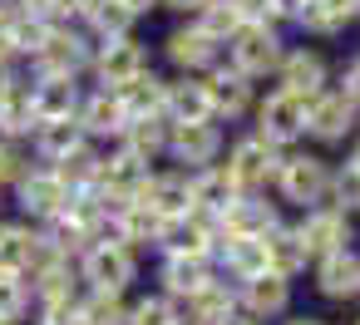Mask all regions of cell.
<instances>
[{
    "mask_svg": "<svg viewBox=\"0 0 360 325\" xmlns=\"http://www.w3.org/2000/svg\"><path fill=\"white\" fill-rule=\"evenodd\" d=\"M79 325H129V310L109 291H99L89 305H79Z\"/></svg>",
    "mask_w": 360,
    "mask_h": 325,
    "instance_id": "obj_33",
    "label": "cell"
},
{
    "mask_svg": "<svg viewBox=\"0 0 360 325\" xmlns=\"http://www.w3.org/2000/svg\"><path fill=\"white\" fill-rule=\"evenodd\" d=\"M276 178H281V192H286L291 202H301V207H306V202H321V192L330 187L326 163H321V158H311V153H306V158H301V153H296V158H286V163L276 168Z\"/></svg>",
    "mask_w": 360,
    "mask_h": 325,
    "instance_id": "obj_4",
    "label": "cell"
},
{
    "mask_svg": "<svg viewBox=\"0 0 360 325\" xmlns=\"http://www.w3.org/2000/svg\"><path fill=\"white\" fill-rule=\"evenodd\" d=\"M350 163H355V168H360V148H355V158H350Z\"/></svg>",
    "mask_w": 360,
    "mask_h": 325,
    "instance_id": "obj_46",
    "label": "cell"
},
{
    "mask_svg": "<svg viewBox=\"0 0 360 325\" xmlns=\"http://www.w3.org/2000/svg\"><path fill=\"white\" fill-rule=\"evenodd\" d=\"M129 325H173V310H168V300H139L134 310H129Z\"/></svg>",
    "mask_w": 360,
    "mask_h": 325,
    "instance_id": "obj_37",
    "label": "cell"
},
{
    "mask_svg": "<svg viewBox=\"0 0 360 325\" xmlns=\"http://www.w3.org/2000/svg\"><path fill=\"white\" fill-rule=\"evenodd\" d=\"M301 241H306V256H321V261L345 251V241H350L345 212H311L306 227H301Z\"/></svg>",
    "mask_w": 360,
    "mask_h": 325,
    "instance_id": "obj_7",
    "label": "cell"
},
{
    "mask_svg": "<svg viewBox=\"0 0 360 325\" xmlns=\"http://www.w3.org/2000/svg\"><path fill=\"white\" fill-rule=\"evenodd\" d=\"M296 266H306V241H301V232H271V237H266V271L291 276Z\"/></svg>",
    "mask_w": 360,
    "mask_h": 325,
    "instance_id": "obj_28",
    "label": "cell"
},
{
    "mask_svg": "<svg viewBox=\"0 0 360 325\" xmlns=\"http://www.w3.org/2000/svg\"><path fill=\"white\" fill-rule=\"evenodd\" d=\"M119 6H124V11H134V15H139V11H148V6H153V0H119Z\"/></svg>",
    "mask_w": 360,
    "mask_h": 325,
    "instance_id": "obj_41",
    "label": "cell"
},
{
    "mask_svg": "<svg viewBox=\"0 0 360 325\" xmlns=\"http://www.w3.org/2000/svg\"><path fill=\"white\" fill-rule=\"evenodd\" d=\"M311 119V99L296 94V89H276L266 104H262V138L266 143H291Z\"/></svg>",
    "mask_w": 360,
    "mask_h": 325,
    "instance_id": "obj_1",
    "label": "cell"
},
{
    "mask_svg": "<svg viewBox=\"0 0 360 325\" xmlns=\"http://www.w3.org/2000/svg\"><path fill=\"white\" fill-rule=\"evenodd\" d=\"M15 178H25V158L11 143H0V183H15Z\"/></svg>",
    "mask_w": 360,
    "mask_h": 325,
    "instance_id": "obj_38",
    "label": "cell"
},
{
    "mask_svg": "<svg viewBox=\"0 0 360 325\" xmlns=\"http://www.w3.org/2000/svg\"><path fill=\"white\" fill-rule=\"evenodd\" d=\"M168 6H183L188 11V6H207V0H168Z\"/></svg>",
    "mask_w": 360,
    "mask_h": 325,
    "instance_id": "obj_42",
    "label": "cell"
},
{
    "mask_svg": "<svg viewBox=\"0 0 360 325\" xmlns=\"http://www.w3.org/2000/svg\"><path fill=\"white\" fill-rule=\"evenodd\" d=\"M45 237H30L25 227H0V271H20V266H35Z\"/></svg>",
    "mask_w": 360,
    "mask_h": 325,
    "instance_id": "obj_24",
    "label": "cell"
},
{
    "mask_svg": "<svg viewBox=\"0 0 360 325\" xmlns=\"http://www.w3.org/2000/svg\"><path fill=\"white\" fill-rule=\"evenodd\" d=\"M321 79H326V65H321V55H311V50H296V55H286V60H281V84H286V89H296V94L316 99Z\"/></svg>",
    "mask_w": 360,
    "mask_h": 325,
    "instance_id": "obj_22",
    "label": "cell"
},
{
    "mask_svg": "<svg viewBox=\"0 0 360 325\" xmlns=\"http://www.w3.org/2000/svg\"><path fill=\"white\" fill-rule=\"evenodd\" d=\"M40 128V114H35V89L25 84H6V94H0V133H30Z\"/></svg>",
    "mask_w": 360,
    "mask_h": 325,
    "instance_id": "obj_14",
    "label": "cell"
},
{
    "mask_svg": "<svg viewBox=\"0 0 360 325\" xmlns=\"http://www.w3.org/2000/svg\"><path fill=\"white\" fill-rule=\"evenodd\" d=\"M212 114V99H207V84H168V119L173 124H202Z\"/></svg>",
    "mask_w": 360,
    "mask_h": 325,
    "instance_id": "obj_23",
    "label": "cell"
},
{
    "mask_svg": "<svg viewBox=\"0 0 360 325\" xmlns=\"http://www.w3.org/2000/svg\"><path fill=\"white\" fill-rule=\"evenodd\" d=\"M335 197H340L345 212H360V168H355V163L340 168V178H335Z\"/></svg>",
    "mask_w": 360,
    "mask_h": 325,
    "instance_id": "obj_36",
    "label": "cell"
},
{
    "mask_svg": "<svg viewBox=\"0 0 360 325\" xmlns=\"http://www.w3.org/2000/svg\"><path fill=\"white\" fill-rule=\"evenodd\" d=\"M25 207L40 212V217L65 212V207H70V187H65V178H60V173H30V178H25Z\"/></svg>",
    "mask_w": 360,
    "mask_h": 325,
    "instance_id": "obj_18",
    "label": "cell"
},
{
    "mask_svg": "<svg viewBox=\"0 0 360 325\" xmlns=\"http://www.w3.org/2000/svg\"><path fill=\"white\" fill-rule=\"evenodd\" d=\"M35 60H40V69H45V74H70V79H75V69L84 65V45H79L70 30L45 25V40H40Z\"/></svg>",
    "mask_w": 360,
    "mask_h": 325,
    "instance_id": "obj_10",
    "label": "cell"
},
{
    "mask_svg": "<svg viewBox=\"0 0 360 325\" xmlns=\"http://www.w3.org/2000/svg\"><path fill=\"white\" fill-rule=\"evenodd\" d=\"M84 276H89L99 291L119 296V291L134 281V251H129L124 241H94L89 256H84Z\"/></svg>",
    "mask_w": 360,
    "mask_h": 325,
    "instance_id": "obj_2",
    "label": "cell"
},
{
    "mask_svg": "<svg viewBox=\"0 0 360 325\" xmlns=\"http://www.w3.org/2000/svg\"><path fill=\"white\" fill-rule=\"evenodd\" d=\"M124 138H129V153H139V158H153L158 148H168L163 119H134V124L124 128Z\"/></svg>",
    "mask_w": 360,
    "mask_h": 325,
    "instance_id": "obj_32",
    "label": "cell"
},
{
    "mask_svg": "<svg viewBox=\"0 0 360 325\" xmlns=\"http://www.w3.org/2000/svg\"><path fill=\"white\" fill-rule=\"evenodd\" d=\"M168 55H173V65H183V69H202V65H212L217 40H212L202 25H193V30H173V35H168Z\"/></svg>",
    "mask_w": 360,
    "mask_h": 325,
    "instance_id": "obj_16",
    "label": "cell"
},
{
    "mask_svg": "<svg viewBox=\"0 0 360 325\" xmlns=\"http://www.w3.org/2000/svg\"><path fill=\"white\" fill-rule=\"evenodd\" d=\"M321 291H326L330 300H350V296L360 291V261H355L350 251L326 256V261H321Z\"/></svg>",
    "mask_w": 360,
    "mask_h": 325,
    "instance_id": "obj_20",
    "label": "cell"
},
{
    "mask_svg": "<svg viewBox=\"0 0 360 325\" xmlns=\"http://www.w3.org/2000/svg\"><path fill=\"white\" fill-rule=\"evenodd\" d=\"M222 227H227V237H271V232H276V217H271L266 202L237 197V202L222 212Z\"/></svg>",
    "mask_w": 360,
    "mask_h": 325,
    "instance_id": "obj_13",
    "label": "cell"
},
{
    "mask_svg": "<svg viewBox=\"0 0 360 325\" xmlns=\"http://www.w3.org/2000/svg\"><path fill=\"white\" fill-rule=\"evenodd\" d=\"M355 124V104L345 94H330V99H311V119L306 128L316 138H345V128Z\"/></svg>",
    "mask_w": 360,
    "mask_h": 325,
    "instance_id": "obj_15",
    "label": "cell"
},
{
    "mask_svg": "<svg viewBox=\"0 0 360 325\" xmlns=\"http://www.w3.org/2000/svg\"><path fill=\"white\" fill-rule=\"evenodd\" d=\"M227 173H232V183L247 192V187H262L271 173H276V158H271V143L266 138H242L237 148H232V158H227Z\"/></svg>",
    "mask_w": 360,
    "mask_h": 325,
    "instance_id": "obj_5",
    "label": "cell"
},
{
    "mask_svg": "<svg viewBox=\"0 0 360 325\" xmlns=\"http://www.w3.org/2000/svg\"><path fill=\"white\" fill-rule=\"evenodd\" d=\"M227 325H257V320H227Z\"/></svg>",
    "mask_w": 360,
    "mask_h": 325,
    "instance_id": "obj_44",
    "label": "cell"
},
{
    "mask_svg": "<svg viewBox=\"0 0 360 325\" xmlns=\"http://www.w3.org/2000/svg\"><path fill=\"white\" fill-rule=\"evenodd\" d=\"M163 281H168V291L193 296V291H202V286H207V271H202V261H198V256H168Z\"/></svg>",
    "mask_w": 360,
    "mask_h": 325,
    "instance_id": "obj_31",
    "label": "cell"
},
{
    "mask_svg": "<svg viewBox=\"0 0 360 325\" xmlns=\"http://www.w3.org/2000/svg\"><path fill=\"white\" fill-rule=\"evenodd\" d=\"M163 237H168L173 256H198V261H202L207 246H212V222H207V217H193V222H188V217H173Z\"/></svg>",
    "mask_w": 360,
    "mask_h": 325,
    "instance_id": "obj_19",
    "label": "cell"
},
{
    "mask_svg": "<svg viewBox=\"0 0 360 325\" xmlns=\"http://www.w3.org/2000/svg\"><path fill=\"white\" fill-rule=\"evenodd\" d=\"M355 15H360V0H306V6H301V25L306 30H321V35L350 25Z\"/></svg>",
    "mask_w": 360,
    "mask_h": 325,
    "instance_id": "obj_21",
    "label": "cell"
},
{
    "mask_svg": "<svg viewBox=\"0 0 360 325\" xmlns=\"http://www.w3.org/2000/svg\"><path fill=\"white\" fill-rule=\"evenodd\" d=\"M188 305H193V320L198 325H227L232 320V291L217 286V281H207L202 291H193Z\"/></svg>",
    "mask_w": 360,
    "mask_h": 325,
    "instance_id": "obj_26",
    "label": "cell"
},
{
    "mask_svg": "<svg viewBox=\"0 0 360 325\" xmlns=\"http://www.w3.org/2000/svg\"><path fill=\"white\" fill-rule=\"evenodd\" d=\"M20 11H25V15H55L60 0H20Z\"/></svg>",
    "mask_w": 360,
    "mask_h": 325,
    "instance_id": "obj_39",
    "label": "cell"
},
{
    "mask_svg": "<svg viewBox=\"0 0 360 325\" xmlns=\"http://www.w3.org/2000/svg\"><path fill=\"white\" fill-rule=\"evenodd\" d=\"M79 124H84L89 133H124L134 119H129V104H124V94H119V89H104V94H94V99L84 104Z\"/></svg>",
    "mask_w": 360,
    "mask_h": 325,
    "instance_id": "obj_12",
    "label": "cell"
},
{
    "mask_svg": "<svg viewBox=\"0 0 360 325\" xmlns=\"http://www.w3.org/2000/svg\"><path fill=\"white\" fill-rule=\"evenodd\" d=\"M291 325H321V320H291Z\"/></svg>",
    "mask_w": 360,
    "mask_h": 325,
    "instance_id": "obj_45",
    "label": "cell"
},
{
    "mask_svg": "<svg viewBox=\"0 0 360 325\" xmlns=\"http://www.w3.org/2000/svg\"><path fill=\"white\" fill-rule=\"evenodd\" d=\"M89 20H94V30H99V35L124 40V30H129V20H134V11H124L119 0H99V6L89 11Z\"/></svg>",
    "mask_w": 360,
    "mask_h": 325,
    "instance_id": "obj_34",
    "label": "cell"
},
{
    "mask_svg": "<svg viewBox=\"0 0 360 325\" xmlns=\"http://www.w3.org/2000/svg\"><path fill=\"white\" fill-rule=\"evenodd\" d=\"M25 305V286H20V271H0V320H15Z\"/></svg>",
    "mask_w": 360,
    "mask_h": 325,
    "instance_id": "obj_35",
    "label": "cell"
},
{
    "mask_svg": "<svg viewBox=\"0 0 360 325\" xmlns=\"http://www.w3.org/2000/svg\"><path fill=\"white\" fill-rule=\"evenodd\" d=\"M232 65H237L247 79L276 69V65H281V45H276V35H271L266 25H242V30L232 35Z\"/></svg>",
    "mask_w": 360,
    "mask_h": 325,
    "instance_id": "obj_3",
    "label": "cell"
},
{
    "mask_svg": "<svg viewBox=\"0 0 360 325\" xmlns=\"http://www.w3.org/2000/svg\"><path fill=\"white\" fill-rule=\"evenodd\" d=\"M139 202H148L158 217H188L193 212V183L188 178H148L139 187Z\"/></svg>",
    "mask_w": 360,
    "mask_h": 325,
    "instance_id": "obj_9",
    "label": "cell"
},
{
    "mask_svg": "<svg viewBox=\"0 0 360 325\" xmlns=\"http://www.w3.org/2000/svg\"><path fill=\"white\" fill-rule=\"evenodd\" d=\"M355 325H360V320H355Z\"/></svg>",
    "mask_w": 360,
    "mask_h": 325,
    "instance_id": "obj_47",
    "label": "cell"
},
{
    "mask_svg": "<svg viewBox=\"0 0 360 325\" xmlns=\"http://www.w3.org/2000/svg\"><path fill=\"white\" fill-rule=\"evenodd\" d=\"M6 84H11V79H6V69H0V94H6Z\"/></svg>",
    "mask_w": 360,
    "mask_h": 325,
    "instance_id": "obj_43",
    "label": "cell"
},
{
    "mask_svg": "<svg viewBox=\"0 0 360 325\" xmlns=\"http://www.w3.org/2000/svg\"><path fill=\"white\" fill-rule=\"evenodd\" d=\"M247 305H252L257 315H276V310L286 305V276H276V271L252 276V281H247Z\"/></svg>",
    "mask_w": 360,
    "mask_h": 325,
    "instance_id": "obj_30",
    "label": "cell"
},
{
    "mask_svg": "<svg viewBox=\"0 0 360 325\" xmlns=\"http://www.w3.org/2000/svg\"><path fill=\"white\" fill-rule=\"evenodd\" d=\"M207 99H212V114H242L247 109V74L242 69L212 74L207 79Z\"/></svg>",
    "mask_w": 360,
    "mask_h": 325,
    "instance_id": "obj_29",
    "label": "cell"
},
{
    "mask_svg": "<svg viewBox=\"0 0 360 325\" xmlns=\"http://www.w3.org/2000/svg\"><path fill=\"white\" fill-rule=\"evenodd\" d=\"M129 104V119H168V84H158L153 74H139L129 89H119Z\"/></svg>",
    "mask_w": 360,
    "mask_h": 325,
    "instance_id": "obj_17",
    "label": "cell"
},
{
    "mask_svg": "<svg viewBox=\"0 0 360 325\" xmlns=\"http://www.w3.org/2000/svg\"><path fill=\"white\" fill-rule=\"evenodd\" d=\"M345 99H350V104H360V65L345 74Z\"/></svg>",
    "mask_w": 360,
    "mask_h": 325,
    "instance_id": "obj_40",
    "label": "cell"
},
{
    "mask_svg": "<svg viewBox=\"0 0 360 325\" xmlns=\"http://www.w3.org/2000/svg\"><path fill=\"white\" fill-rule=\"evenodd\" d=\"M168 148H173L183 163L202 168V163H212V158H217L222 138H217V128H212L207 119H202V124H173V133H168Z\"/></svg>",
    "mask_w": 360,
    "mask_h": 325,
    "instance_id": "obj_8",
    "label": "cell"
},
{
    "mask_svg": "<svg viewBox=\"0 0 360 325\" xmlns=\"http://www.w3.org/2000/svg\"><path fill=\"white\" fill-rule=\"evenodd\" d=\"M79 148H84V124H75V119L40 124V153H45V158L65 163V158H75Z\"/></svg>",
    "mask_w": 360,
    "mask_h": 325,
    "instance_id": "obj_25",
    "label": "cell"
},
{
    "mask_svg": "<svg viewBox=\"0 0 360 325\" xmlns=\"http://www.w3.org/2000/svg\"><path fill=\"white\" fill-rule=\"evenodd\" d=\"M232 202H237V183H232L227 168H222V173H207V178L193 183V207H202V212H227Z\"/></svg>",
    "mask_w": 360,
    "mask_h": 325,
    "instance_id": "obj_27",
    "label": "cell"
},
{
    "mask_svg": "<svg viewBox=\"0 0 360 325\" xmlns=\"http://www.w3.org/2000/svg\"><path fill=\"white\" fill-rule=\"evenodd\" d=\"M143 69H148V55H143V45H134V40H109L104 55H99V74H104L109 89H129Z\"/></svg>",
    "mask_w": 360,
    "mask_h": 325,
    "instance_id": "obj_6",
    "label": "cell"
},
{
    "mask_svg": "<svg viewBox=\"0 0 360 325\" xmlns=\"http://www.w3.org/2000/svg\"><path fill=\"white\" fill-rule=\"evenodd\" d=\"M75 79L70 74H45V84H35V114L40 124H60V119H75Z\"/></svg>",
    "mask_w": 360,
    "mask_h": 325,
    "instance_id": "obj_11",
    "label": "cell"
}]
</instances>
